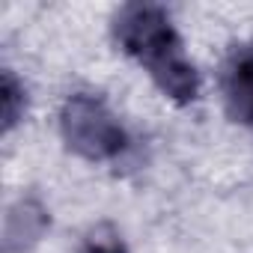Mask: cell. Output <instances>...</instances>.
<instances>
[{
  "mask_svg": "<svg viewBox=\"0 0 253 253\" xmlns=\"http://www.w3.org/2000/svg\"><path fill=\"white\" fill-rule=\"evenodd\" d=\"M86 253H122V247H119V244H113V241H95Z\"/></svg>",
  "mask_w": 253,
  "mask_h": 253,
  "instance_id": "5b68a950",
  "label": "cell"
},
{
  "mask_svg": "<svg viewBox=\"0 0 253 253\" xmlns=\"http://www.w3.org/2000/svg\"><path fill=\"white\" fill-rule=\"evenodd\" d=\"M223 95H226V110L232 113V119L253 125V45L235 51L232 60L226 63Z\"/></svg>",
  "mask_w": 253,
  "mask_h": 253,
  "instance_id": "3957f363",
  "label": "cell"
},
{
  "mask_svg": "<svg viewBox=\"0 0 253 253\" xmlns=\"http://www.w3.org/2000/svg\"><path fill=\"white\" fill-rule=\"evenodd\" d=\"M0 92H3V122H6V128H12L18 113H21V104H24V89L12 78V72L3 75V89H0Z\"/></svg>",
  "mask_w": 253,
  "mask_h": 253,
  "instance_id": "277c9868",
  "label": "cell"
},
{
  "mask_svg": "<svg viewBox=\"0 0 253 253\" xmlns=\"http://www.w3.org/2000/svg\"><path fill=\"white\" fill-rule=\"evenodd\" d=\"M116 39L149 69L170 98L191 101L197 95V72L185 60L182 42L158 6H125L116 18Z\"/></svg>",
  "mask_w": 253,
  "mask_h": 253,
  "instance_id": "6da1fadb",
  "label": "cell"
},
{
  "mask_svg": "<svg viewBox=\"0 0 253 253\" xmlns=\"http://www.w3.org/2000/svg\"><path fill=\"white\" fill-rule=\"evenodd\" d=\"M63 137L84 158H113L125 146V131L92 95H72L63 107Z\"/></svg>",
  "mask_w": 253,
  "mask_h": 253,
  "instance_id": "7a4b0ae2",
  "label": "cell"
}]
</instances>
